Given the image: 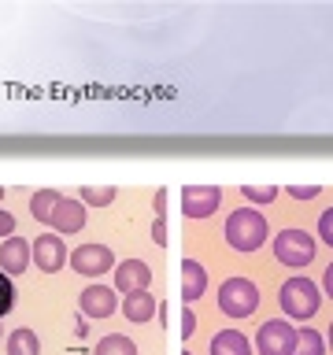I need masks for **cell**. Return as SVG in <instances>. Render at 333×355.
Instances as JSON below:
<instances>
[{"label":"cell","instance_id":"obj_1","mask_svg":"<svg viewBox=\"0 0 333 355\" xmlns=\"http://www.w3.org/2000/svg\"><path fill=\"white\" fill-rule=\"evenodd\" d=\"M222 237L233 252H259L266 237H271V226H266V218L259 215L255 207H237L226 215V226H222Z\"/></svg>","mask_w":333,"mask_h":355},{"label":"cell","instance_id":"obj_2","mask_svg":"<svg viewBox=\"0 0 333 355\" xmlns=\"http://www.w3.org/2000/svg\"><path fill=\"white\" fill-rule=\"evenodd\" d=\"M278 304H282L289 322H307V318H315L318 307H322V288L311 282L307 274H293L282 282V288H278Z\"/></svg>","mask_w":333,"mask_h":355},{"label":"cell","instance_id":"obj_3","mask_svg":"<svg viewBox=\"0 0 333 355\" xmlns=\"http://www.w3.org/2000/svg\"><path fill=\"white\" fill-rule=\"evenodd\" d=\"M259 285L252 282V277H241V274H233L226 277V282L219 285V311L226 318L233 322H241V318H252L255 311H259Z\"/></svg>","mask_w":333,"mask_h":355},{"label":"cell","instance_id":"obj_4","mask_svg":"<svg viewBox=\"0 0 333 355\" xmlns=\"http://www.w3.org/2000/svg\"><path fill=\"white\" fill-rule=\"evenodd\" d=\"M315 255H318V241L307 230L289 226L282 233H274V259L289 266V270H304V266L315 263Z\"/></svg>","mask_w":333,"mask_h":355},{"label":"cell","instance_id":"obj_5","mask_svg":"<svg viewBox=\"0 0 333 355\" xmlns=\"http://www.w3.org/2000/svg\"><path fill=\"white\" fill-rule=\"evenodd\" d=\"M296 326L289 318H266L255 329V355H293L296 352Z\"/></svg>","mask_w":333,"mask_h":355},{"label":"cell","instance_id":"obj_6","mask_svg":"<svg viewBox=\"0 0 333 355\" xmlns=\"http://www.w3.org/2000/svg\"><path fill=\"white\" fill-rule=\"evenodd\" d=\"M115 252L108 248V244H93V241H85V244H78V248L71 252V270H78L82 277H100V274H108V270H115Z\"/></svg>","mask_w":333,"mask_h":355},{"label":"cell","instance_id":"obj_7","mask_svg":"<svg viewBox=\"0 0 333 355\" xmlns=\"http://www.w3.org/2000/svg\"><path fill=\"white\" fill-rule=\"evenodd\" d=\"M222 204L219 185H185L182 189V215L185 218H211Z\"/></svg>","mask_w":333,"mask_h":355},{"label":"cell","instance_id":"obj_8","mask_svg":"<svg viewBox=\"0 0 333 355\" xmlns=\"http://www.w3.org/2000/svg\"><path fill=\"white\" fill-rule=\"evenodd\" d=\"M78 307H82L85 318H111L119 311V296H115V288L96 282V285H85L78 293Z\"/></svg>","mask_w":333,"mask_h":355},{"label":"cell","instance_id":"obj_9","mask_svg":"<svg viewBox=\"0 0 333 355\" xmlns=\"http://www.w3.org/2000/svg\"><path fill=\"white\" fill-rule=\"evenodd\" d=\"M148 282H152V266L144 259H122L115 266V293H148Z\"/></svg>","mask_w":333,"mask_h":355},{"label":"cell","instance_id":"obj_10","mask_svg":"<svg viewBox=\"0 0 333 355\" xmlns=\"http://www.w3.org/2000/svg\"><path fill=\"white\" fill-rule=\"evenodd\" d=\"M33 263H37V270L44 274H56L67 266V244L60 241V233H41L37 241H33Z\"/></svg>","mask_w":333,"mask_h":355},{"label":"cell","instance_id":"obj_11","mask_svg":"<svg viewBox=\"0 0 333 355\" xmlns=\"http://www.w3.org/2000/svg\"><path fill=\"white\" fill-rule=\"evenodd\" d=\"M30 263H33V244L26 237H8L4 244H0V270H4L8 277L30 270Z\"/></svg>","mask_w":333,"mask_h":355},{"label":"cell","instance_id":"obj_12","mask_svg":"<svg viewBox=\"0 0 333 355\" xmlns=\"http://www.w3.org/2000/svg\"><path fill=\"white\" fill-rule=\"evenodd\" d=\"M85 215H89V207L82 204V200L63 196V204L56 207V215H52V230H56V233H67V237H74V233L85 230Z\"/></svg>","mask_w":333,"mask_h":355},{"label":"cell","instance_id":"obj_13","mask_svg":"<svg viewBox=\"0 0 333 355\" xmlns=\"http://www.w3.org/2000/svg\"><path fill=\"white\" fill-rule=\"evenodd\" d=\"M207 355H255V344L241 329H219L207 344Z\"/></svg>","mask_w":333,"mask_h":355},{"label":"cell","instance_id":"obj_14","mask_svg":"<svg viewBox=\"0 0 333 355\" xmlns=\"http://www.w3.org/2000/svg\"><path fill=\"white\" fill-rule=\"evenodd\" d=\"M204 293H207V270H204V263L182 259V300H185V307L196 304Z\"/></svg>","mask_w":333,"mask_h":355},{"label":"cell","instance_id":"obj_15","mask_svg":"<svg viewBox=\"0 0 333 355\" xmlns=\"http://www.w3.org/2000/svg\"><path fill=\"white\" fill-rule=\"evenodd\" d=\"M122 315H126V322H133V326H144V322L155 318V296L152 293H133L122 300Z\"/></svg>","mask_w":333,"mask_h":355},{"label":"cell","instance_id":"obj_16","mask_svg":"<svg viewBox=\"0 0 333 355\" xmlns=\"http://www.w3.org/2000/svg\"><path fill=\"white\" fill-rule=\"evenodd\" d=\"M60 204H63L60 189H37V193L30 196V215L37 222H49V226H52V215H56V207H60Z\"/></svg>","mask_w":333,"mask_h":355},{"label":"cell","instance_id":"obj_17","mask_svg":"<svg viewBox=\"0 0 333 355\" xmlns=\"http://www.w3.org/2000/svg\"><path fill=\"white\" fill-rule=\"evenodd\" d=\"M8 355H41V340L30 326H19L8 333Z\"/></svg>","mask_w":333,"mask_h":355},{"label":"cell","instance_id":"obj_18","mask_svg":"<svg viewBox=\"0 0 333 355\" xmlns=\"http://www.w3.org/2000/svg\"><path fill=\"white\" fill-rule=\"evenodd\" d=\"M93 355H137V344H133L126 333H108V337L96 340Z\"/></svg>","mask_w":333,"mask_h":355},{"label":"cell","instance_id":"obj_19","mask_svg":"<svg viewBox=\"0 0 333 355\" xmlns=\"http://www.w3.org/2000/svg\"><path fill=\"white\" fill-rule=\"evenodd\" d=\"M115 196H119V189H111V185H85L78 200H82L85 207H111Z\"/></svg>","mask_w":333,"mask_h":355},{"label":"cell","instance_id":"obj_20","mask_svg":"<svg viewBox=\"0 0 333 355\" xmlns=\"http://www.w3.org/2000/svg\"><path fill=\"white\" fill-rule=\"evenodd\" d=\"M293 355H326V340H322L315 329L304 326V329L296 333V352Z\"/></svg>","mask_w":333,"mask_h":355},{"label":"cell","instance_id":"obj_21","mask_svg":"<svg viewBox=\"0 0 333 355\" xmlns=\"http://www.w3.org/2000/svg\"><path fill=\"white\" fill-rule=\"evenodd\" d=\"M241 196L248 200V204L263 207V204H274L278 200V185H241Z\"/></svg>","mask_w":333,"mask_h":355},{"label":"cell","instance_id":"obj_22","mask_svg":"<svg viewBox=\"0 0 333 355\" xmlns=\"http://www.w3.org/2000/svg\"><path fill=\"white\" fill-rule=\"evenodd\" d=\"M11 307H15V285H11V277L0 270V318H4Z\"/></svg>","mask_w":333,"mask_h":355},{"label":"cell","instance_id":"obj_23","mask_svg":"<svg viewBox=\"0 0 333 355\" xmlns=\"http://www.w3.org/2000/svg\"><path fill=\"white\" fill-rule=\"evenodd\" d=\"M318 241L333 248V207H326V211L318 215Z\"/></svg>","mask_w":333,"mask_h":355},{"label":"cell","instance_id":"obj_24","mask_svg":"<svg viewBox=\"0 0 333 355\" xmlns=\"http://www.w3.org/2000/svg\"><path fill=\"white\" fill-rule=\"evenodd\" d=\"M289 196L293 200H315V196H322V185H289Z\"/></svg>","mask_w":333,"mask_h":355},{"label":"cell","instance_id":"obj_25","mask_svg":"<svg viewBox=\"0 0 333 355\" xmlns=\"http://www.w3.org/2000/svg\"><path fill=\"white\" fill-rule=\"evenodd\" d=\"M0 237H15V215H11L8 207H0Z\"/></svg>","mask_w":333,"mask_h":355},{"label":"cell","instance_id":"obj_26","mask_svg":"<svg viewBox=\"0 0 333 355\" xmlns=\"http://www.w3.org/2000/svg\"><path fill=\"white\" fill-rule=\"evenodd\" d=\"M178 329H182V340H189V337L196 333V315H193V307L182 311V326H178Z\"/></svg>","mask_w":333,"mask_h":355},{"label":"cell","instance_id":"obj_27","mask_svg":"<svg viewBox=\"0 0 333 355\" xmlns=\"http://www.w3.org/2000/svg\"><path fill=\"white\" fill-rule=\"evenodd\" d=\"M152 241L155 244H166V218H155L152 222Z\"/></svg>","mask_w":333,"mask_h":355},{"label":"cell","instance_id":"obj_28","mask_svg":"<svg viewBox=\"0 0 333 355\" xmlns=\"http://www.w3.org/2000/svg\"><path fill=\"white\" fill-rule=\"evenodd\" d=\"M322 288H326V296L333 300V263L326 266V270H322Z\"/></svg>","mask_w":333,"mask_h":355},{"label":"cell","instance_id":"obj_29","mask_svg":"<svg viewBox=\"0 0 333 355\" xmlns=\"http://www.w3.org/2000/svg\"><path fill=\"white\" fill-rule=\"evenodd\" d=\"M163 204H166V189H155V218H163V211H166Z\"/></svg>","mask_w":333,"mask_h":355},{"label":"cell","instance_id":"obj_30","mask_svg":"<svg viewBox=\"0 0 333 355\" xmlns=\"http://www.w3.org/2000/svg\"><path fill=\"white\" fill-rule=\"evenodd\" d=\"M326 344H330V352H333V322H330V329H326Z\"/></svg>","mask_w":333,"mask_h":355},{"label":"cell","instance_id":"obj_31","mask_svg":"<svg viewBox=\"0 0 333 355\" xmlns=\"http://www.w3.org/2000/svg\"><path fill=\"white\" fill-rule=\"evenodd\" d=\"M0 200H4V189H0Z\"/></svg>","mask_w":333,"mask_h":355},{"label":"cell","instance_id":"obj_32","mask_svg":"<svg viewBox=\"0 0 333 355\" xmlns=\"http://www.w3.org/2000/svg\"><path fill=\"white\" fill-rule=\"evenodd\" d=\"M0 337H4V329H0Z\"/></svg>","mask_w":333,"mask_h":355},{"label":"cell","instance_id":"obj_33","mask_svg":"<svg viewBox=\"0 0 333 355\" xmlns=\"http://www.w3.org/2000/svg\"><path fill=\"white\" fill-rule=\"evenodd\" d=\"M185 355H193V352H185Z\"/></svg>","mask_w":333,"mask_h":355}]
</instances>
